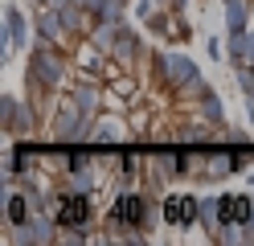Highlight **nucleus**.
Wrapping results in <instances>:
<instances>
[{"label": "nucleus", "instance_id": "obj_8", "mask_svg": "<svg viewBox=\"0 0 254 246\" xmlns=\"http://www.w3.org/2000/svg\"><path fill=\"white\" fill-rule=\"evenodd\" d=\"M74 123H78L74 115H62V119H58V136H62V140H70V136H74Z\"/></svg>", "mask_w": 254, "mask_h": 246}, {"label": "nucleus", "instance_id": "obj_5", "mask_svg": "<svg viewBox=\"0 0 254 246\" xmlns=\"http://www.w3.org/2000/svg\"><path fill=\"white\" fill-rule=\"evenodd\" d=\"M164 74H168L172 82H189V78H197L193 62H185V58H168V62H164Z\"/></svg>", "mask_w": 254, "mask_h": 246}, {"label": "nucleus", "instance_id": "obj_1", "mask_svg": "<svg viewBox=\"0 0 254 246\" xmlns=\"http://www.w3.org/2000/svg\"><path fill=\"white\" fill-rule=\"evenodd\" d=\"M197 213H201V201H197V197H168V201H164V222H172V226L193 222Z\"/></svg>", "mask_w": 254, "mask_h": 246}, {"label": "nucleus", "instance_id": "obj_7", "mask_svg": "<svg viewBox=\"0 0 254 246\" xmlns=\"http://www.w3.org/2000/svg\"><path fill=\"white\" fill-rule=\"evenodd\" d=\"M8 218L12 222H25V197H17V193L8 197Z\"/></svg>", "mask_w": 254, "mask_h": 246}, {"label": "nucleus", "instance_id": "obj_3", "mask_svg": "<svg viewBox=\"0 0 254 246\" xmlns=\"http://www.w3.org/2000/svg\"><path fill=\"white\" fill-rule=\"evenodd\" d=\"M217 209H221V222H246L250 218V197H242V193H238V197H221V201H217Z\"/></svg>", "mask_w": 254, "mask_h": 246}, {"label": "nucleus", "instance_id": "obj_6", "mask_svg": "<svg viewBox=\"0 0 254 246\" xmlns=\"http://www.w3.org/2000/svg\"><path fill=\"white\" fill-rule=\"evenodd\" d=\"M37 74H41L45 82H58V58H50V54H37Z\"/></svg>", "mask_w": 254, "mask_h": 246}, {"label": "nucleus", "instance_id": "obj_4", "mask_svg": "<svg viewBox=\"0 0 254 246\" xmlns=\"http://www.w3.org/2000/svg\"><path fill=\"white\" fill-rule=\"evenodd\" d=\"M86 201H82V197H66V201H62V209H58V222L62 226H66V230H74V226H82L86 222Z\"/></svg>", "mask_w": 254, "mask_h": 246}, {"label": "nucleus", "instance_id": "obj_10", "mask_svg": "<svg viewBox=\"0 0 254 246\" xmlns=\"http://www.w3.org/2000/svg\"><path fill=\"white\" fill-rule=\"evenodd\" d=\"M78 107L90 111V107H94V94H90V90H82V94H78Z\"/></svg>", "mask_w": 254, "mask_h": 246}, {"label": "nucleus", "instance_id": "obj_2", "mask_svg": "<svg viewBox=\"0 0 254 246\" xmlns=\"http://www.w3.org/2000/svg\"><path fill=\"white\" fill-rule=\"evenodd\" d=\"M115 222H131V226H139V222H144V197L123 193L119 201H115Z\"/></svg>", "mask_w": 254, "mask_h": 246}, {"label": "nucleus", "instance_id": "obj_9", "mask_svg": "<svg viewBox=\"0 0 254 246\" xmlns=\"http://www.w3.org/2000/svg\"><path fill=\"white\" fill-rule=\"evenodd\" d=\"M205 115H213V119L221 115V107H217V98H213V94H205Z\"/></svg>", "mask_w": 254, "mask_h": 246}]
</instances>
